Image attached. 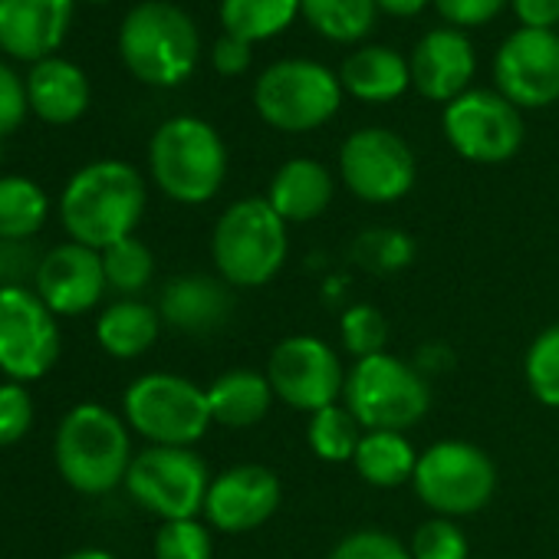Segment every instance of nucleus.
<instances>
[{
  "label": "nucleus",
  "instance_id": "nucleus-1",
  "mask_svg": "<svg viewBox=\"0 0 559 559\" xmlns=\"http://www.w3.org/2000/svg\"><path fill=\"white\" fill-rule=\"evenodd\" d=\"M145 214V181L142 175L116 158L93 162L80 168L60 198V221L76 243L106 250L126 237Z\"/></svg>",
  "mask_w": 559,
  "mask_h": 559
},
{
  "label": "nucleus",
  "instance_id": "nucleus-2",
  "mask_svg": "<svg viewBox=\"0 0 559 559\" xmlns=\"http://www.w3.org/2000/svg\"><path fill=\"white\" fill-rule=\"evenodd\" d=\"M60 477L80 493H109L126 484L132 467V438L129 425L106 405L83 402L70 408L57 428L53 441Z\"/></svg>",
  "mask_w": 559,
  "mask_h": 559
},
{
  "label": "nucleus",
  "instance_id": "nucleus-3",
  "mask_svg": "<svg viewBox=\"0 0 559 559\" xmlns=\"http://www.w3.org/2000/svg\"><path fill=\"white\" fill-rule=\"evenodd\" d=\"M119 53L135 80L168 90L194 73L201 40L194 21L181 8L168 0H145L122 21Z\"/></svg>",
  "mask_w": 559,
  "mask_h": 559
},
{
  "label": "nucleus",
  "instance_id": "nucleus-4",
  "mask_svg": "<svg viewBox=\"0 0 559 559\" xmlns=\"http://www.w3.org/2000/svg\"><path fill=\"white\" fill-rule=\"evenodd\" d=\"M287 221L266 198H243L230 204L214 224L211 253L217 273L230 287H263L287 263Z\"/></svg>",
  "mask_w": 559,
  "mask_h": 559
},
{
  "label": "nucleus",
  "instance_id": "nucleus-5",
  "mask_svg": "<svg viewBox=\"0 0 559 559\" xmlns=\"http://www.w3.org/2000/svg\"><path fill=\"white\" fill-rule=\"evenodd\" d=\"M155 185L178 204L211 201L227 175V148L221 135L194 116L162 122L148 145Z\"/></svg>",
  "mask_w": 559,
  "mask_h": 559
},
{
  "label": "nucleus",
  "instance_id": "nucleus-6",
  "mask_svg": "<svg viewBox=\"0 0 559 559\" xmlns=\"http://www.w3.org/2000/svg\"><path fill=\"white\" fill-rule=\"evenodd\" d=\"M126 425L152 444L191 448L214 425L207 389L175 372L139 376L122 395Z\"/></svg>",
  "mask_w": 559,
  "mask_h": 559
},
{
  "label": "nucleus",
  "instance_id": "nucleus-7",
  "mask_svg": "<svg viewBox=\"0 0 559 559\" xmlns=\"http://www.w3.org/2000/svg\"><path fill=\"white\" fill-rule=\"evenodd\" d=\"M343 103V83L313 60H280L257 76L253 106L280 132H310L326 126Z\"/></svg>",
  "mask_w": 559,
  "mask_h": 559
},
{
  "label": "nucleus",
  "instance_id": "nucleus-8",
  "mask_svg": "<svg viewBox=\"0 0 559 559\" xmlns=\"http://www.w3.org/2000/svg\"><path fill=\"white\" fill-rule=\"evenodd\" d=\"M431 405L418 369L392 353L359 359L346 379V408L366 431H408Z\"/></svg>",
  "mask_w": 559,
  "mask_h": 559
},
{
  "label": "nucleus",
  "instance_id": "nucleus-9",
  "mask_svg": "<svg viewBox=\"0 0 559 559\" xmlns=\"http://www.w3.org/2000/svg\"><path fill=\"white\" fill-rule=\"evenodd\" d=\"M415 493L438 516H467L490 503L497 490V467L471 441H438L431 444L415 467Z\"/></svg>",
  "mask_w": 559,
  "mask_h": 559
},
{
  "label": "nucleus",
  "instance_id": "nucleus-10",
  "mask_svg": "<svg viewBox=\"0 0 559 559\" xmlns=\"http://www.w3.org/2000/svg\"><path fill=\"white\" fill-rule=\"evenodd\" d=\"M211 487L207 464L191 448L148 444L132 457L126 474V490L139 507L165 520H194L204 513V497Z\"/></svg>",
  "mask_w": 559,
  "mask_h": 559
},
{
  "label": "nucleus",
  "instance_id": "nucleus-11",
  "mask_svg": "<svg viewBox=\"0 0 559 559\" xmlns=\"http://www.w3.org/2000/svg\"><path fill=\"white\" fill-rule=\"evenodd\" d=\"M57 359V313L31 287H0V372L11 382H34L44 379Z\"/></svg>",
  "mask_w": 559,
  "mask_h": 559
},
{
  "label": "nucleus",
  "instance_id": "nucleus-12",
  "mask_svg": "<svg viewBox=\"0 0 559 559\" xmlns=\"http://www.w3.org/2000/svg\"><path fill=\"white\" fill-rule=\"evenodd\" d=\"M266 379L280 402L313 415L320 408L340 405L349 376L330 343L317 336H287L270 353Z\"/></svg>",
  "mask_w": 559,
  "mask_h": 559
},
{
  "label": "nucleus",
  "instance_id": "nucleus-13",
  "mask_svg": "<svg viewBox=\"0 0 559 559\" xmlns=\"http://www.w3.org/2000/svg\"><path fill=\"white\" fill-rule=\"evenodd\" d=\"M444 135L461 158L477 165H500L523 145V116L500 93L467 90L448 103Z\"/></svg>",
  "mask_w": 559,
  "mask_h": 559
},
{
  "label": "nucleus",
  "instance_id": "nucleus-14",
  "mask_svg": "<svg viewBox=\"0 0 559 559\" xmlns=\"http://www.w3.org/2000/svg\"><path fill=\"white\" fill-rule=\"evenodd\" d=\"M346 188L369 204H392L415 185V155L389 129H359L340 152Z\"/></svg>",
  "mask_w": 559,
  "mask_h": 559
},
{
  "label": "nucleus",
  "instance_id": "nucleus-15",
  "mask_svg": "<svg viewBox=\"0 0 559 559\" xmlns=\"http://www.w3.org/2000/svg\"><path fill=\"white\" fill-rule=\"evenodd\" d=\"M493 80L516 109H543L559 99V37L520 27L493 60Z\"/></svg>",
  "mask_w": 559,
  "mask_h": 559
},
{
  "label": "nucleus",
  "instance_id": "nucleus-16",
  "mask_svg": "<svg viewBox=\"0 0 559 559\" xmlns=\"http://www.w3.org/2000/svg\"><path fill=\"white\" fill-rule=\"evenodd\" d=\"M280 480L270 467L237 464L211 477L204 497V516L221 533H250L263 526L280 507Z\"/></svg>",
  "mask_w": 559,
  "mask_h": 559
},
{
  "label": "nucleus",
  "instance_id": "nucleus-17",
  "mask_svg": "<svg viewBox=\"0 0 559 559\" xmlns=\"http://www.w3.org/2000/svg\"><path fill=\"white\" fill-rule=\"evenodd\" d=\"M34 290L57 317L90 313L109 290L103 253L76 240L47 250L34 280Z\"/></svg>",
  "mask_w": 559,
  "mask_h": 559
},
{
  "label": "nucleus",
  "instance_id": "nucleus-18",
  "mask_svg": "<svg viewBox=\"0 0 559 559\" xmlns=\"http://www.w3.org/2000/svg\"><path fill=\"white\" fill-rule=\"evenodd\" d=\"M73 21V0H0V50L24 63L53 57Z\"/></svg>",
  "mask_w": 559,
  "mask_h": 559
},
{
  "label": "nucleus",
  "instance_id": "nucleus-19",
  "mask_svg": "<svg viewBox=\"0 0 559 559\" xmlns=\"http://www.w3.org/2000/svg\"><path fill=\"white\" fill-rule=\"evenodd\" d=\"M408 67L412 83L421 96L435 103H454L467 93L474 80V47L461 31L441 27L421 37Z\"/></svg>",
  "mask_w": 559,
  "mask_h": 559
},
{
  "label": "nucleus",
  "instance_id": "nucleus-20",
  "mask_svg": "<svg viewBox=\"0 0 559 559\" xmlns=\"http://www.w3.org/2000/svg\"><path fill=\"white\" fill-rule=\"evenodd\" d=\"M230 310H234L230 290L221 284V280H211L201 273L175 276L171 284H165L162 304H158L162 323H168L171 330L191 333V336L221 330L230 320Z\"/></svg>",
  "mask_w": 559,
  "mask_h": 559
},
{
  "label": "nucleus",
  "instance_id": "nucleus-21",
  "mask_svg": "<svg viewBox=\"0 0 559 559\" xmlns=\"http://www.w3.org/2000/svg\"><path fill=\"white\" fill-rule=\"evenodd\" d=\"M27 99L44 122L70 126L90 109V80L76 63L47 57L27 76Z\"/></svg>",
  "mask_w": 559,
  "mask_h": 559
},
{
  "label": "nucleus",
  "instance_id": "nucleus-22",
  "mask_svg": "<svg viewBox=\"0 0 559 559\" xmlns=\"http://www.w3.org/2000/svg\"><path fill=\"white\" fill-rule=\"evenodd\" d=\"M270 207L287 224H307L320 217L333 201V178L313 158H294L280 168L266 191Z\"/></svg>",
  "mask_w": 559,
  "mask_h": 559
},
{
  "label": "nucleus",
  "instance_id": "nucleus-23",
  "mask_svg": "<svg viewBox=\"0 0 559 559\" xmlns=\"http://www.w3.org/2000/svg\"><path fill=\"white\" fill-rule=\"evenodd\" d=\"M270 379L257 369H230L207 385L211 418L224 428H253L273 405Z\"/></svg>",
  "mask_w": 559,
  "mask_h": 559
},
{
  "label": "nucleus",
  "instance_id": "nucleus-24",
  "mask_svg": "<svg viewBox=\"0 0 559 559\" xmlns=\"http://www.w3.org/2000/svg\"><path fill=\"white\" fill-rule=\"evenodd\" d=\"M340 83L362 103H392L408 90L412 67L389 47H362L343 63Z\"/></svg>",
  "mask_w": 559,
  "mask_h": 559
},
{
  "label": "nucleus",
  "instance_id": "nucleus-25",
  "mask_svg": "<svg viewBox=\"0 0 559 559\" xmlns=\"http://www.w3.org/2000/svg\"><path fill=\"white\" fill-rule=\"evenodd\" d=\"M162 333V313L135 297H122L96 320V340L112 359L145 356Z\"/></svg>",
  "mask_w": 559,
  "mask_h": 559
},
{
  "label": "nucleus",
  "instance_id": "nucleus-26",
  "mask_svg": "<svg viewBox=\"0 0 559 559\" xmlns=\"http://www.w3.org/2000/svg\"><path fill=\"white\" fill-rule=\"evenodd\" d=\"M418 451L405 431H366L356 448V471L372 487H399L415 477Z\"/></svg>",
  "mask_w": 559,
  "mask_h": 559
},
{
  "label": "nucleus",
  "instance_id": "nucleus-27",
  "mask_svg": "<svg viewBox=\"0 0 559 559\" xmlns=\"http://www.w3.org/2000/svg\"><path fill=\"white\" fill-rule=\"evenodd\" d=\"M50 201L44 188L24 175L0 178V240H31L47 224Z\"/></svg>",
  "mask_w": 559,
  "mask_h": 559
},
{
  "label": "nucleus",
  "instance_id": "nucleus-28",
  "mask_svg": "<svg viewBox=\"0 0 559 559\" xmlns=\"http://www.w3.org/2000/svg\"><path fill=\"white\" fill-rule=\"evenodd\" d=\"M297 11H300V0H221L224 31L247 44L287 31Z\"/></svg>",
  "mask_w": 559,
  "mask_h": 559
},
{
  "label": "nucleus",
  "instance_id": "nucleus-29",
  "mask_svg": "<svg viewBox=\"0 0 559 559\" xmlns=\"http://www.w3.org/2000/svg\"><path fill=\"white\" fill-rule=\"evenodd\" d=\"M300 11L317 34L336 44H356L376 27V0H300Z\"/></svg>",
  "mask_w": 559,
  "mask_h": 559
},
{
  "label": "nucleus",
  "instance_id": "nucleus-30",
  "mask_svg": "<svg viewBox=\"0 0 559 559\" xmlns=\"http://www.w3.org/2000/svg\"><path fill=\"white\" fill-rule=\"evenodd\" d=\"M310 451L326 464H346L356 457V448L362 441V425L346 405H330L310 415L307 425Z\"/></svg>",
  "mask_w": 559,
  "mask_h": 559
},
{
  "label": "nucleus",
  "instance_id": "nucleus-31",
  "mask_svg": "<svg viewBox=\"0 0 559 559\" xmlns=\"http://www.w3.org/2000/svg\"><path fill=\"white\" fill-rule=\"evenodd\" d=\"M99 253H103V270H106L109 290H116L122 297H135L152 284L155 257L139 237H126V240L99 250Z\"/></svg>",
  "mask_w": 559,
  "mask_h": 559
},
{
  "label": "nucleus",
  "instance_id": "nucleus-32",
  "mask_svg": "<svg viewBox=\"0 0 559 559\" xmlns=\"http://www.w3.org/2000/svg\"><path fill=\"white\" fill-rule=\"evenodd\" d=\"M353 257L359 266L372 273H399L415 260V243L408 234L392 227H372L362 230L353 243Z\"/></svg>",
  "mask_w": 559,
  "mask_h": 559
},
{
  "label": "nucleus",
  "instance_id": "nucleus-33",
  "mask_svg": "<svg viewBox=\"0 0 559 559\" xmlns=\"http://www.w3.org/2000/svg\"><path fill=\"white\" fill-rule=\"evenodd\" d=\"M526 385L539 405L559 408V326L543 330L526 353Z\"/></svg>",
  "mask_w": 559,
  "mask_h": 559
},
{
  "label": "nucleus",
  "instance_id": "nucleus-34",
  "mask_svg": "<svg viewBox=\"0 0 559 559\" xmlns=\"http://www.w3.org/2000/svg\"><path fill=\"white\" fill-rule=\"evenodd\" d=\"M340 336H343V346H346L349 356L369 359V356L385 353L389 323H385L382 310H376V307H369V304H356V307H349V310L343 313Z\"/></svg>",
  "mask_w": 559,
  "mask_h": 559
},
{
  "label": "nucleus",
  "instance_id": "nucleus-35",
  "mask_svg": "<svg viewBox=\"0 0 559 559\" xmlns=\"http://www.w3.org/2000/svg\"><path fill=\"white\" fill-rule=\"evenodd\" d=\"M211 530L198 520H165L155 533V559H211Z\"/></svg>",
  "mask_w": 559,
  "mask_h": 559
},
{
  "label": "nucleus",
  "instance_id": "nucleus-36",
  "mask_svg": "<svg viewBox=\"0 0 559 559\" xmlns=\"http://www.w3.org/2000/svg\"><path fill=\"white\" fill-rule=\"evenodd\" d=\"M467 556H471V543L454 520L435 516L415 530L412 559H467Z\"/></svg>",
  "mask_w": 559,
  "mask_h": 559
},
{
  "label": "nucleus",
  "instance_id": "nucleus-37",
  "mask_svg": "<svg viewBox=\"0 0 559 559\" xmlns=\"http://www.w3.org/2000/svg\"><path fill=\"white\" fill-rule=\"evenodd\" d=\"M34 425V399L24 382H0V448L17 444Z\"/></svg>",
  "mask_w": 559,
  "mask_h": 559
},
{
  "label": "nucleus",
  "instance_id": "nucleus-38",
  "mask_svg": "<svg viewBox=\"0 0 559 559\" xmlns=\"http://www.w3.org/2000/svg\"><path fill=\"white\" fill-rule=\"evenodd\" d=\"M330 559H412V549L385 530H356L336 543Z\"/></svg>",
  "mask_w": 559,
  "mask_h": 559
},
{
  "label": "nucleus",
  "instance_id": "nucleus-39",
  "mask_svg": "<svg viewBox=\"0 0 559 559\" xmlns=\"http://www.w3.org/2000/svg\"><path fill=\"white\" fill-rule=\"evenodd\" d=\"M27 109H31L27 83L8 63H0V142L24 126Z\"/></svg>",
  "mask_w": 559,
  "mask_h": 559
},
{
  "label": "nucleus",
  "instance_id": "nucleus-40",
  "mask_svg": "<svg viewBox=\"0 0 559 559\" xmlns=\"http://www.w3.org/2000/svg\"><path fill=\"white\" fill-rule=\"evenodd\" d=\"M40 260L31 240H0V287H27V280H37Z\"/></svg>",
  "mask_w": 559,
  "mask_h": 559
},
{
  "label": "nucleus",
  "instance_id": "nucleus-41",
  "mask_svg": "<svg viewBox=\"0 0 559 559\" xmlns=\"http://www.w3.org/2000/svg\"><path fill=\"white\" fill-rule=\"evenodd\" d=\"M507 0H435L438 14L454 27H480L503 11Z\"/></svg>",
  "mask_w": 559,
  "mask_h": 559
},
{
  "label": "nucleus",
  "instance_id": "nucleus-42",
  "mask_svg": "<svg viewBox=\"0 0 559 559\" xmlns=\"http://www.w3.org/2000/svg\"><path fill=\"white\" fill-rule=\"evenodd\" d=\"M253 53H250V44L240 40V37H230L224 34L217 44H214V70L221 76H240L247 67H250Z\"/></svg>",
  "mask_w": 559,
  "mask_h": 559
},
{
  "label": "nucleus",
  "instance_id": "nucleus-43",
  "mask_svg": "<svg viewBox=\"0 0 559 559\" xmlns=\"http://www.w3.org/2000/svg\"><path fill=\"white\" fill-rule=\"evenodd\" d=\"M513 11L533 31H552L559 24V0H513Z\"/></svg>",
  "mask_w": 559,
  "mask_h": 559
},
{
  "label": "nucleus",
  "instance_id": "nucleus-44",
  "mask_svg": "<svg viewBox=\"0 0 559 559\" xmlns=\"http://www.w3.org/2000/svg\"><path fill=\"white\" fill-rule=\"evenodd\" d=\"M376 4L392 17H415L418 11H425L428 0H376Z\"/></svg>",
  "mask_w": 559,
  "mask_h": 559
},
{
  "label": "nucleus",
  "instance_id": "nucleus-45",
  "mask_svg": "<svg viewBox=\"0 0 559 559\" xmlns=\"http://www.w3.org/2000/svg\"><path fill=\"white\" fill-rule=\"evenodd\" d=\"M67 559H116L109 549H96V546H90V549H76V552H70Z\"/></svg>",
  "mask_w": 559,
  "mask_h": 559
},
{
  "label": "nucleus",
  "instance_id": "nucleus-46",
  "mask_svg": "<svg viewBox=\"0 0 559 559\" xmlns=\"http://www.w3.org/2000/svg\"><path fill=\"white\" fill-rule=\"evenodd\" d=\"M93 4H103V0H93Z\"/></svg>",
  "mask_w": 559,
  "mask_h": 559
}]
</instances>
